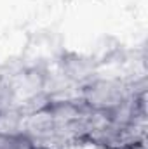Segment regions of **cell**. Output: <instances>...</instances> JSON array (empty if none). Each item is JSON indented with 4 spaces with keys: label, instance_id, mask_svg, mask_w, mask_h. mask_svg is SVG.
Masks as SVG:
<instances>
[{
    "label": "cell",
    "instance_id": "6da1fadb",
    "mask_svg": "<svg viewBox=\"0 0 148 149\" xmlns=\"http://www.w3.org/2000/svg\"><path fill=\"white\" fill-rule=\"evenodd\" d=\"M0 149H35V146L26 135L0 134Z\"/></svg>",
    "mask_w": 148,
    "mask_h": 149
}]
</instances>
